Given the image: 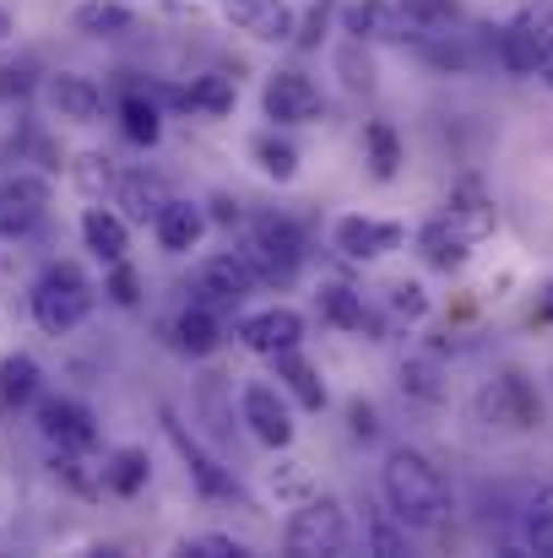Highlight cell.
Masks as SVG:
<instances>
[{
	"mask_svg": "<svg viewBox=\"0 0 553 558\" xmlns=\"http://www.w3.org/2000/svg\"><path fill=\"white\" fill-rule=\"evenodd\" d=\"M380 494H385V510L407 526V532H434L445 515H450V488H445V472L412 450V445H396L380 466Z\"/></svg>",
	"mask_w": 553,
	"mask_h": 558,
	"instance_id": "cell-1",
	"label": "cell"
},
{
	"mask_svg": "<svg viewBox=\"0 0 553 558\" xmlns=\"http://www.w3.org/2000/svg\"><path fill=\"white\" fill-rule=\"evenodd\" d=\"M239 255L250 260L261 288H293L304 271V228L282 211H255L244 222V244Z\"/></svg>",
	"mask_w": 553,
	"mask_h": 558,
	"instance_id": "cell-2",
	"label": "cell"
},
{
	"mask_svg": "<svg viewBox=\"0 0 553 558\" xmlns=\"http://www.w3.org/2000/svg\"><path fill=\"white\" fill-rule=\"evenodd\" d=\"M93 304H98V288L82 277V266H71V260H55L38 282H33V293H27V310H33V320H38V331H49V337H71L87 315H93Z\"/></svg>",
	"mask_w": 553,
	"mask_h": 558,
	"instance_id": "cell-3",
	"label": "cell"
},
{
	"mask_svg": "<svg viewBox=\"0 0 553 558\" xmlns=\"http://www.w3.org/2000/svg\"><path fill=\"white\" fill-rule=\"evenodd\" d=\"M348 548H353V521H348V505L337 494L304 499L282 526V554L293 558H337Z\"/></svg>",
	"mask_w": 553,
	"mask_h": 558,
	"instance_id": "cell-4",
	"label": "cell"
},
{
	"mask_svg": "<svg viewBox=\"0 0 553 558\" xmlns=\"http://www.w3.org/2000/svg\"><path fill=\"white\" fill-rule=\"evenodd\" d=\"M239 423H244L250 439L266 445V450H288V445L299 439L293 401H288V390L272 385V379H250V385L239 390Z\"/></svg>",
	"mask_w": 553,
	"mask_h": 558,
	"instance_id": "cell-5",
	"label": "cell"
},
{
	"mask_svg": "<svg viewBox=\"0 0 553 558\" xmlns=\"http://www.w3.org/2000/svg\"><path fill=\"white\" fill-rule=\"evenodd\" d=\"M261 109H266L272 125L288 131V125H315L321 109H326V98H321V87H315L310 71H299V65H277V71L266 76V87H261Z\"/></svg>",
	"mask_w": 553,
	"mask_h": 558,
	"instance_id": "cell-6",
	"label": "cell"
},
{
	"mask_svg": "<svg viewBox=\"0 0 553 558\" xmlns=\"http://www.w3.org/2000/svg\"><path fill=\"white\" fill-rule=\"evenodd\" d=\"M195 304H206V310H217V315H228V310H239L261 282H255V271H250V260L239 255V250H217V255H206L201 266H195Z\"/></svg>",
	"mask_w": 553,
	"mask_h": 558,
	"instance_id": "cell-7",
	"label": "cell"
},
{
	"mask_svg": "<svg viewBox=\"0 0 553 558\" xmlns=\"http://www.w3.org/2000/svg\"><path fill=\"white\" fill-rule=\"evenodd\" d=\"M49 206H55L49 174H11V180H0V239L16 244L33 228H44Z\"/></svg>",
	"mask_w": 553,
	"mask_h": 558,
	"instance_id": "cell-8",
	"label": "cell"
},
{
	"mask_svg": "<svg viewBox=\"0 0 553 558\" xmlns=\"http://www.w3.org/2000/svg\"><path fill=\"white\" fill-rule=\"evenodd\" d=\"M401 244H407V228H401V222H385V217L348 211V217L332 222V250H337L342 260H353V266H374V260H385V255L401 250Z\"/></svg>",
	"mask_w": 553,
	"mask_h": 558,
	"instance_id": "cell-9",
	"label": "cell"
},
{
	"mask_svg": "<svg viewBox=\"0 0 553 558\" xmlns=\"http://www.w3.org/2000/svg\"><path fill=\"white\" fill-rule=\"evenodd\" d=\"M164 434L175 439V450H180L184 472H190V483H195V494L201 499H244V488H239V477H233V466H223L195 434H184V423L164 407Z\"/></svg>",
	"mask_w": 553,
	"mask_h": 558,
	"instance_id": "cell-10",
	"label": "cell"
},
{
	"mask_svg": "<svg viewBox=\"0 0 553 558\" xmlns=\"http://www.w3.org/2000/svg\"><path fill=\"white\" fill-rule=\"evenodd\" d=\"M233 337L239 348H250L255 359H277L288 348L304 342V315L293 304H272V310H255V315H239L233 320Z\"/></svg>",
	"mask_w": 553,
	"mask_h": 558,
	"instance_id": "cell-11",
	"label": "cell"
},
{
	"mask_svg": "<svg viewBox=\"0 0 553 558\" xmlns=\"http://www.w3.org/2000/svg\"><path fill=\"white\" fill-rule=\"evenodd\" d=\"M33 417H38V434L55 450H82L87 456L98 445V417L82 401H71V396H38L33 401Z\"/></svg>",
	"mask_w": 553,
	"mask_h": 558,
	"instance_id": "cell-12",
	"label": "cell"
},
{
	"mask_svg": "<svg viewBox=\"0 0 553 558\" xmlns=\"http://www.w3.org/2000/svg\"><path fill=\"white\" fill-rule=\"evenodd\" d=\"M543 54H549V16H543V5H532L516 22H505V33H500V65L510 76H538L543 71Z\"/></svg>",
	"mask_w": 553,
	"mask_h": 558,
	"instance_id": "cell-13",
	"label": "cell"
},
{
	"mask_svg": "<svg viewBox=\"0 0 553 558\" xmlns=\"http://www.w3.org/2000/svg\"><path fill=\"white\" fill-rule=\"evenodd\" d=\"M342 33L359 44H407L412 22H407L401 0H353V5H342Z\"/></svg>",
	"mask_w": 553,
	"mask_h": 558,
	"instance_id": "cell-14",
	"label": "cell"
},
{
	"mask_svg": "<svg viewBox=\"0 0 553 558\" xmlns=\"http://www.w3.org/2000/svg\"><path fill=\"white\" fill-rule=\"evenodd\" d=\"M44 98H49V109H55L65 125H98V120H104V87H98L93 76L49 71V76H44Z\"/></svg>",
	"mask_w": 553,
	"mask_h": 558,
	"instance_id": "cell-15",
	"label": "cell"
},
{
	"mask_svg": "<svg viewBox=\"0 0 553 558\" xmlns=\"http://www.w3.org/2000/svg\"><path fill=\"white\" fill-rule=\"evenodd\" d=\"M483 412H489L500 428H516V434H527V428L543 423V401H538V390L527 385V374H500V379L483 390Z\"/></svg>",
	"mask_w": 553,
	"mask_h": 558,
	"instance_id": "cell-16",
	"label": "cell"
},
{
	"mask_svg": "<svg viewBox=\"0 0 553 558\" xmlns=\"http://www.w3.org/2000/svg\"><path fill=\"white\" fill-rule=\"evenodd\" d=\"M472 250H478V239H472L450 211H434V217L418 228V255H423L434 271H445V277H450V271H461Z\"/></svg>",
	"mask_w": 553,
	"mask_h": 558,
	"instance_id": "cell-17",
	"label": "cell"
},
{
	"mask_svg": "<svg viewBox=\"0 0 553 558\" xmlns=\"http://www.w3.org/2000/svg\"><path fill=\"white\" fill-rule=\"evenodd\" d=\"M223 16L261 44H293V27H299L288 0H223Z\"/></svg>",
	"mask_w": 553,
	"mask_h": 558,
	"instance_id": "cell-18",
	"label": "cell"
},
{
	"mask_svg": "<svg viewBox=\"0 0 553 558\" xmlns=\"http://www.w3.org/2000/svg\"><path fill=\"white\" fill-rule=\"evenodd\" d=\"M315 310H321V320H326V326L353 331V337H369V342H380V331H385V320L369 310L364 293H359V288H348V282H326V288L315 293Z\"/></svg>",
	"mask_w": 553,
	"mask_h": 558,
	"instance_id": "cell-19",
	"label": "cell"
},
{
	"mask_svg": "<svg viewBox=\"0 0 553 558\" xmlns=\"http://www.w3.org/2000/svg\"><path fill=\"white\" fill-rule=\"evenodd\" d=\"M206 228H212L206 206H201V201H184V195H175V201L153 217V239H158L164 255H190V250L206 239Z\"/></svg>",
	"mask_w": 553,
	"mask_h": 558,
	"instance_id": "cell-20",
	"label": "cell"
},
{
	"mask_svg": "<svg viewBox=\"0 0 553 558\" xmlns=\"http://www.w3.org/2000/svg\"><path fill=\"white\" fill-rule=\"evenodd\" d=\"M169 201H175V190H169L164 174H153V169H131V174H120V185H115V206H120L125 222H147V228H153V217H158Z\"/></svg>",
	"mask_w": 553,
	"mask_h": 558,
	"instance_id": "cell-21",
	"label": "cell"
},
{
	"mask_svg": "<svg viewBox=\"0 0 553 558\" xmlns=\"http://www.w3.org/2000/svg\"><path fill=\"white\" fill-rule=\"evenodd\" d=\"M272 379L288 390V401L293 407H304V412H321L332 396H326V379H321V369L299 353V348H288V353H277L272 359Z\"/></svg>",
	"mask_w": 553,
	"mask_h": 558,
	"instance_id": "cell-22",
	"label": "cell"
},
{
	"mask_svg": "<svg viewBox=\"0 0 553 558\" xmlns=\"http://www.w3.org/2000/svg\"><path fill=\"white\" fill-rule=\"evenodd\" d=\"M82 244L104 260V266H115V260H125V250H131V222L115 211V206H87L82 211Z\"/></svg>",
	"mask_w": 553,
	"mask_h": 558,
	"instance_id": "cell-23",
	"label": "cell"
},
{
	"mask_svg": "<svg viewBox=\"0 0 553 558\" xmlns=\"http://www.w3.org/2000/svg\"><path fill=\"white\" fill-rule=\"evenodd\" d=\"M169 104H175V109H190V114H201V120H223V114H233V104H239V87H233V76H223V71H206V76H195L190 87L169 93Z\"/></svg>",
	"mask_w": 553,
	"mask_h": 558,
	"instance_id": "cell-24",
	"label": "cell"
},
{
	"mask_svg": "<svg viewBox=\"0 0 553 558\" xmlns=\"http://www.w3.org/2000/svg\"><path fill=\"white\" fill-rule=\"evenodd\" d=\"M175 348L190 359H212L223 348V315L190 299V310H180V320H175Z\"/></svg>",
	"mask_w": 553,
	"mask_h": 558,
	"instance_id": "cell-25",
	"label": "cell"
},
{
	"mask_svg": "<svg viewBox=\"0 0 553 558\" xmlns=\"http://www.w3.org/2000/svg\"><path fill=\"white\" fill-rule=\"evenodd\" d=\"M115 114H120V131H125L136 147H158V142H164V109H158V98H153V93L125 87Z\"/></svg>",
	"mask_w": 553,
	"mask_h": 558,
	"instance_id": "cell-26",
	"label": "cell"
},
{
	"mask_svg": "<svg viewBox=\"0 0 553 558\" xmlns=\"http://www.w3.org/2000/svg\"><path fill=\"white\" fill-rule=\"evenodd\" d=\"M71 27L87 33V38H125L136 27V11L125 0H82L71 11Z\"/></svg>",
	"mask_w": 553,
	"mask_h": 558,
	"instance_id": "cell-27",
	"label": "cell"
},
{
	"mask_svg": "<svg viewBox=\"0 0 553 558\" xmlns=\"http://www.w3.org/2000/svg\"><path fill=\"white\" fill-rule=\"evenodd\" d=\"M364 163H369V174H374L380 185H390V180L401 174L407 147H401V136H396L390 120H369L364 125Z\"/></svg>",
	"mask_w": 553,
	"mask_h": 558,
	"instance_id": "cell-28",
	"label": "cell"
},
{
	"mask_svg": "<svg viewBox=\"0 0 553 558\" xmlns=\"http://www.w3.org/2000/svg\"><path fill=\"white\" fill-rule=\"evenodd\" d=\"M147 483H153V461H147V450H142V445H120V450L104 461V488H109V494L136 499Z\"/></svg>",
	"mask_w": 553,
	"mask_h": 558,
	"instance_id": "cell-29",
	"label": "cell"
},
{
	"mask_svg": "<svg viewBox=\"0 0 553 558\" xmlns=\"http://www.w3.org/2000/svg\"><path fill=\"white\" fill-rule=\"evenodd\" d=\"M250 158H255V169H261L266 180H277V185H293V180H299V147H293L288 136H277V125L250 142Z\"/></svg>",
	"mask_w": 553,
	"mask_h": 558,
	"instance_id": "cell-30",
	"label": "cell"
},
{
	"mask_svg": "<svg viewBox=\"0 0 553 558\" xmlns=\"http://www.w3.org/2000/svg\"><path fill=\"white\" fill-rule=\"evenodd\" d=\"M38 390H44V369H38V359L11 353V359L0 364V401H5V407H33V401H38Z\"/></svg>",
	"mask_w": 553,
	"mask_h": 558,
	"instance_id": "cell-31",
	"label": "cell"
},
{
	"mask_svg": "<svg viewBox=\"0 0 553 558\" xmlns=\"http://www.w3.org/2000/svg\"><path fill=\"white\" fill-rule=\"evenodd\" d=\"M385 310H390V320H401V326H423L429 310H434V299H429V288H423L418 277H396V282L385 288Z\"/></svg>",
	"mask_w": 553,
	"mask_h": 558,
	"instance_id": "cell-32",
	"label": "cell"
},
{
	"mask_svg": "<svg viewBox=\"0 0 553 558\" xmlns=\"http://www.w3.org/2000/svg\"><path fill=\"white\" fill-rule=\"evenodd\" d=\"M521 543H527L532 554L553 558V483L527 499V510H521Z\"/></svg>",
	"mask_w": 553,
	"mask_h": 558,
	"instance_id": "cell-33",
	"label": "cell"
},
{
	"mask_svg": "<svg viewBox=\"0 0 553 558\" xmlns=\"http://www.w3.org/2000/svg\"><path fill=\"white\" fill-rule=\"evenodd\" d=\"M71 185L82 190L87 201H104V195H115V185H120V169H115V158H104V153H76Z\"/></svg>",
	"mask_w": 553,
	"mask_h": 558,
	"instance_id": "cell-34",
	"label": "cell"
},
{
	"mask_svg": "<svg viewBox=\"0 0 553 558\" xmlns=\"http://www.w3.org/2000/svg\"><path fill=\"white\" fill-rule=\"evenodd\" d=\"M401 396L434 407V401L445 396V369H440V359H429V353L407 359V364H401Z\"/></svg>",
	"mask_w": 553,
	"mask_h": 558,
	"instance_id": "cell-35",
	"label": "cell"
},
{
	"mask_svg": "<svg viewBox=\"0 0 553 558\" xmlns=\"http://www.w3.org/2000/svg\"><path fill=\"white\" fill-rule=\"evenodd\" d=\"M364 554L396 558L407 554V526L390 515V510H369V532H364Z\"/></svg>",
	"mask_w": 553,
	"mask_h": 558,
	"instance_id": "cell-36",
	"label": "cell"
},
{
	"mask_svg": "<svg viewBox=\"0 0 553 558\" xmlns=\"http://www.w3.org/2000/svg\"><path fill=\"white\" fill-rule=\"evenodd\" d=\"M337 71H342V82H348L353 93H374V65H369V44H359V38H342V49H337Z\"/></svg>",
	"mask_w": 553,
	"mask_h": 558,
	"instance_id": "cell-37",
	"label": "cell"
},
{
	"mask_svg": "<svg viewBox=\"0 0 553 558\" xmlns=\"http://www.w3.org/2000/svg\"><path fill=\"white\" fill-rule=\"evenodd\" d=\"M104 293H109V304L136 310V304H142V277H136V266H131V260H115L109 277H104Z\"/></svg>",
	"mask_w": 553,
	"mask_h": 558,
	"instance_id": "cell-38",
	"label": "cell"
},
{
	"mask_svg": "<svg viewBox=\"0 0 553 558\" xmlns=\"http://www.w3.org/2000/svg\"><path fill=\"white\" fill-rule=\"evenodd\" d=\"M180 548H184V554H206V558H250V554H255L250 543H239V537H228V532H201V537H184Z\"/></svg>",
	"mask_w": 553,
	"mask_h": 558,
	"instance_id": "cell-39",
	"label": "cell"
},
{
	"mask_svg": "<svg viewBox=\"0 0 553 558\" xmlns=\"http://www.w3.org/2000/svg\"><path fill=\"white\" fill-rule=\"evenodd\" d=\"M321 38H326V0H315V5L299 16V27H293V44H299V49H321Z\"/></svg>",
	"mask_w": 553,
	"mask_h": 558,
	"instance_id": "cell-40",
	"label": "cell"
},
{
	"mask_svg": "<svg viewBox=\"0 0 553 558\" xmlns=\"http://www.w3.org/2000/svg\"><path fill=\"white\" fill-rule=\"evenodd\" d=\"M0 98H33V71L27 65H0Z\"/></svg>",
	"mask_w": 553,
	"mask_h": 558,
	"instance_id": "cell-41",
	"label": "cell"
},
{
	"mask_svg": "<svg viewBox=\"0 0 553 558\" xmlns=\"http://www.w3.org/2000/svg\"><path fill=\"white\" fill-rule=\"evenodd\" d=\"M348 423H353L359 439H374V434H380V412H374L369 401H348Z\"/></svg>",
	"mask_w": 553,
	"mask_h": 558,
	"instance_id": "cell-42",
	"label": "cell"
},
{
	"mask_svg": "<svg viewBox=\"0 0 553 558\" xmlns=\"http://www.w3.org/2000/svg\"><path fill=\"white\" fill-rule=\"evenodd\" d=\"M206 217H212V222H239V217H244V206H239V201H228V195H217Z\"/></svg>",
	"mask_w": 553,
	"mask_h": 558,
	"instance_id": "cell-43",
	"label": "cell"
},
{
	"mask_svg": "<svg viewBox=\"0 0 553 558\" xmlns=\"http://www.w3.org/2000/svg\"><path fill=\"white\" fill-rule=\"evenodd\" d=\"M532 320H538V326H553V282L538 288V310H532Z\"/></svg>",
	"mask_w": 553,
	"mask_h": 558,
	"instance_id": "cell-44",
	"label": "cell"
},
{
	"mask_svg": "<svg viewBox=\"0 0 553 558\" xmlns=\"http://www.w3.org/2000/svg\"><path fill=\"white\" fill-rule=\"evenodd\" d=\"M538 76H543V82L553 87V44H549V54H543V71H538Z\"/></svg>",
	"mask_w": 553,
	"mask_h": 558,
	"instance_id": "cell-45",
	"label": "cell"
},
{
	"mask_svg": "<svg viewBox=\"0 0 553 558\" xmlns=\"http://www.w3.org/2000/svg\"><path fill=\"white\" fill-rule=\"evenodd\" d=\"M5 38H11V11L0 5V44H5Z\"/></svg>",
	"mask_w": 553,
	"mask_h": 558,
	"instance_id": "cell-46",
	"label": "cell"
},
{
	"mask_svg": "<svg viewBox=\"0 0 553 558\" xmlns=\"http://www.w3.org/2000/svg\"><path fill=\"white\" fill-rule=\"evenodd\" d=\"M125 5H136V0H125Z\"/></svg>",
	"mask_w": 553,
	"mask_h": 558,
	"instance_id": "cell-47",
	"label": "cell"
},
{
	"mask_svg": "<svg viewBox=\"0 0 553 558\" xmlns=\"http://www.w3.org/2000/svg\"><path fill=\"white\" fill-rule=\"evenodd\" d=\"M549 379H553V374H549Z\"/></svg>",
	"mask_w": 553,
	"mask_h": 558,
	"instance_id": "cell-48",
	"label": "cell"
}]
</instances>
